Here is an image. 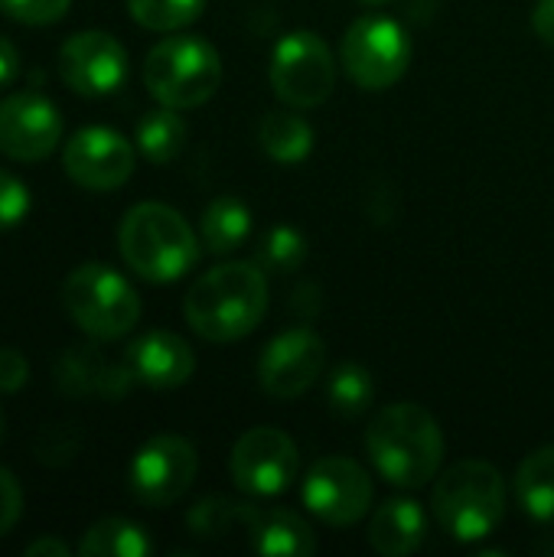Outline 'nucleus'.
<instances>
[{"label": "nucleus", "mask_w": 554, "mask_h": 557, "mask_svg": "<svg viewBox=\"0 0 554 557\" xmlns=\"http://www.w3.org/2000/svg\"><path fill=\"white\" fill-rule=\"evenodd\" d=\"M268 310V277L258 261H225L206 271L186 294L183 313L196 336L235 343L258 330Z\"/></svg>", "instance_id": "nucleus-1"}, {"label": "nucleus", "mask_w": 554, "mask_h": 557, "mask_svg": "<svg viewBox=\"0 0 554 557\" xmlns=\"http://www.w3.org/2000/svg\"><path fill=\"white\" fill-rule=\"evenodd\" d=\"M366 450L376 470L402 490H421L431 483L444 460V434L431 411L411 401H398L382 408L369 431Z\"/></svg>", "instance_id": "nucleus-2"}, {"label": "nucleus", "mask_w": 554, "mask_h": 557, "mask_svg": "<svg viewBox=\"0 0 554 557\" xmlns=\"http://www.w3.org/2000/svg\"><path fill=\"white\" fill-rule=\"evenodd\" d=\"M118 248L124 264L150 284L180 281L199 261L196 232L163 202H140L127 209L118 228Z\"/></svg>", "instance_id": "nucleus-3"}, {"label": "nucleus", "mask_w": 554, "mask_h": 557, "mask_svg": "<svg viewBox=\"0 0 554 557\" xmlns=\"http://www.w3.org/2000/svg\"><path fill=\"white\" fill-rule=\"evenodd\" d=\"M434 516L457 542H480L506 516V483L493 463L460 460L434 486Z\"/></svg>", "instance_id": "nucleus-4"}, {"label": "nucleus", "mask_w": 554, "mask_h": 557, "mask_svg": "<svg viewBox=\"0 0 554 557\" xmlns=\"http://www.w3.org/2000/svg\"><path fill=\"white\" fill-rule=\"evenodd\" d=\"M222 82V59L202 36H167L144 59V85L167 108H199Z\"/></svg>", "instance_id": "nucleus-5"}, {"label": "nucleus", "mask_w": 554, "mask_h": 557, "mask_svg": "<svg viewBox=\"0 0 554 557\" xmlns=\"http://www.w3.org/2000/svg\"><path fill=\"white\" fill-rule=\"evenodd\" d=\"M62 304L75 326L101 343L127 336L140 320L137 290L108 264L75 268L62 284Z\"/></svg>", "instance_id": "nucleus-6"}, {"label": "nucleus", "mask_w": 554, "mask_h": 557, "mask_svg": "<svg viewBox=\"0 0 554 557\" xmlns=\"http://www.w3.org/2000/svg\"><path fill=\"white\" fill-rule=\"evenodd\" d=\"M411 36L395 16H359L343 36V69L366 91L392 88L411 65Z\"/></svg>", "instance_id": "nucleus-7"}, {"label": "nucleus", "mask_w": 554, "mask_h": 557, "mask_svg": "<svg viewBox=\"0 0 554 557\" xmlns=\"http://www.w3.org/2000/svg\"><path fill=\"white\" fill-rule=\"evenodd\" d=\"M271 88L291 108H317L336 88V62L330 46L310 33H287L271 52Z\"/></svg>", "instance_id": "nucleus-8"}, {"label": "nucleus", "mask_w": 554, "mask_h": 557, "mask_svg": "<svg viewBox=\"0 0 554 557\" xmlns=\"http://www.w3.org/2000/svg\"><path fill=\"white\" fill-rule=\"evenodd\" d=\"M199 470L196 447L186 437L160 434L150 437L131 460V493L150 509L173 506L193 486Z\"/></svg>", "instance_id": "nucleus-9"}, {"label": "nucleus", "mask_w": 554, "mask_h": 557, "mask_svg": "<svg viewBox=\"0 0 554 557\" xmlns=\"http://www.w3.org/2000/svg\"><path fill=\"white\" fill-rule=\"evenodd\" d=\"M300 467L297 444L278 428H251L232 450V480L248 496H281L294 486Z\"/></svg>", "instance_id": "nucleus-10"}, {"label": "nucleus", "mask_w": 554, "mask_h": 557, "mask_svg": "<svg viewBox=\"0 0 554 557\" xmlns=\"http://www.w3.org/2000/svg\"><path fill=\"white\" fill-rule=\"evenodd\" d=\"M304 506L327 525H356L372 506V480L356 460L323 457L304 480Z\"/></svg>", "instance_id": "nucleus-11"}, {"label": "nucleus", "mask_w": 554, "mask_h": 557, "mask_svg": "<svg viewBox=\"0 0 554 557\" xmlns=\"http://www.w3.org/2000/svg\"><path fill=\"white\" fill-rule=\"evenodd\" d=\"M327 369V346L313 330H287L258 359V382L274 401H294L317 385Z\"/></svg>", "instance_id": "nucleus-12"}, {"label": "nucleus", "mask_w": 554, "mask_h": 557, "mask_svg": "<svg viewBox=\"0 0 554 557\" xmlns=\"http://www.w3.org/2000/svg\"><path fill=\"white\" fill-rule=\"evenodd\" d=\"M59 75L82 98H101L124 85L127 49L104 29H85L62 42Z\"/></svg>", "instance_id": "nucleus-13"}, {"label": "nucleus", "mask_w": 554, "mask_h": 557, "mask_svg": "<svg viewBox=\"0 0 554 557\" xmlns=\"http://www.w3.org/2000/svg\"><path fill=\"white\" fill-rule=\"evenodd\" d=\"M65 176L88 193H111L134 173V147L111 127H82L62 153Z\"/></svg>", "instance_id": "nucleus-14"}, {"label": "nucleus", "mask_w": 554, "mask_h": 557, "mask_svg": "<svg viewBox=\"0 0 554 557\" xmlns=\"http://www.w3.org/2000/svg\"><path fill=\"white\" fill-rule=\"evenodd\" d=\"M62 140V114L59 108L36 95L16 91L0 101V153L20 163L46 160Z\"/></svg>", "instance_id": "nucleus-15"}, {"label": "nucleus", "mask_w": 554, "mask_h": 557, "mask_svg": "<svg viewBox=\"0 0 554 557\" xmlns=\"http://www.w3.org/2000/svg\"><path fill=\"white\" fill-rule=\"evenodd\" d=\"M124 362L134 382H144L150 388H180L193 379V369H196V356L186 346V339L167 330H150L137 336L127 346Z\"/></svg>", "instance_id": "nucleus-16"}, {"label": "nucleus", "mask_w": 554, "mask_h": 557, "mask_svg": "<svg viewBox=\"0 0 554 557\" xmlns=\"http://www.w3.org/2000/svg\"><path fill=\"white\" fill-rule=\"evenodd\" d=\"M59 385L62 392L75 395V398H104V401H118L127 395L134 375L124 366H111L95 346H75L62 356L59 362Z\"/></svg>", "instance_id": "nucleus-17"}, {"label": "nucleus", "mask_w": 554, "mask_h": 557, "mask_svg": "<svg viewBox=\"0 0 554 557\" xmlns=\"http://www.w3.org/2000/svg\"><path fill=\"white\" fill-rule=\"evenodd\" d=\"M428 539L424 509L415 499H389L369 522V545L382 557L415 555Z\"/></svg>", "instance_id": "nucleus-18"}, {"label": "nucleus", "mask_w": 554, "mask_h": 557, "mask_svg": "<svg viewBox=\"0 0 554 557\" xmlns=\"http://www.w3.org/2000/svg\"><path fill=\"white\" fill-rule=\"evenodd\" d=\"M251 548L268 557H310L317 552V535L307 519L291 509H255Z\"/></svg>", "instance_id": "nucleus-19"}, {"label": "nucleus", "mask_w": 554, "mask_h": 557, "mask_svg": "<svg viewBox=\"0 0 554 557\" xmlns=\"http://www.w3.org/2000/svg\"><path fill=\"white\" fill-rule=\"evenodd\" d=\"M516 499L542 525L554 522V444L529 454L516 470Z\"/></svg>", "instance_id": "nucleus-20"}, {"label": "nucleus", "mask_w": 554, "mask_h": 557, "mask_svg": "<svg viewBox=\"0 0 554 557\" xmlns=\"http://www.w3.org/2000/svg\"><path fill=\"white\" fill-rule=\"evenodd\" d=\"M251 235V212L235 196H219L202 212V245L212 255H232Z\"/></svg>", "instance_id": "nucleus-21"}, {"label": "nucleus", "mask_w": 554, "mask_h": 557, "mask_svg": "<svg viewBox=\"0 0 554 557\" xmlns=\"http://www.w3.org/2000/svg\"><path fill=\"white\" fill-rule=\"evenodd\" d=\"M261 147L278 163H304L313 150V127L294 111H271L258 127Z\"/></svg>", "instance_id": "nucleus-22"}, {"label": "nucleus", "mask_w": 554, "mask_h": 557, "mask_svg": "<svg viewBox=\"0 0 554 557\" xmlns=\"http://www.w3.org/2000/svg\"><path fill=\"white\" fill-rule=\"evenodd\" d=\"M186 137H189V127L186 121L176 114V108H157V111H147L140 121H137V150L163 166L170 160H176L186 147Z\"/></svg>", "instance_id": "nucleus-23"}, {"label": "nucleus", "mask_w": 554, "mask_h": 557, "mask_svg": "<svg viewBox=\"0 0 554 557\" xmlns=\"http://www.w3.org/2000/svg\"><path fill=\"white\" fill-rule=\"evenodd\" d=\"M150 539L140 525L127 522V519H101L95 522L82 545L78 555L82 557H147L150 555Z\"/></svg>", "instance_id": "nucleus-24"}, {"label": "nucleus", "mask_w": 554, "mask_h": 557, "mask_svg": "<svg viewBox=\"0 0 554 557\" xmlns=\"http://www.w3.org/2000/svg\"><path fill=\"white\" fill-rule=\"evenodd\" d=\"M251 519H255V509L245 506V503H232V499H222V496H212V499H202L189 516V529L196 539H225L232 535L235 529L248 532L251 529Z\"/></svg>", "instance_id": "nucleus-25"}, {"label": "nucleus", "mask_w": 554, "mask_h": 557, "mask_svg": "<svg viewBox=\"0 0 554 557\" xmlns=\"http://www.w3.org/2000/svg\"><path fill=\"white\" fill-rule=\"evenodd\" d=\"M372 395H376V385H372L369 369H362L356 362H343L330 372L327 401L336 414H343V418L362 414L372 405Z\"/></svg>", "instance_id": "nucleus-26"}, {"label": "nucleus", "mask_w": 554, "mask_h": 557, "mask_svg": "<svg viewBox=\"0 0 554 557\" xmlns=\"http://www.w3.org/2000/svg\"><path fill=\"white\" fill-rule=\"evenodd\" d=\"M255 261L264 268V274H294L307 261V238L291 225H274L258 242Z\"/></svg>", "instance_id": "nucleus-27"}, {"label": "nucleus", "mask_w": 554, "mask_h": 557, "mask_svg": "<svg viewBox=\"0 0 554 557\" xmlns=\"http://www.w3.org/2000/svg\"><path fill=\"white\" fill-rule=\"evenodd\" d=\"M134 23L153 33H176L196 23L206 10V0H127Z\"/></svg>", "instance_id": "nucleus-28"}, {"label": "nucleus", "mask_w": 554, "mask_h": 557, "mask_svg": "<svg viewBox=\"0 0 554 557\" xmlns=\"http://www.w3.org/2000/svg\"><path fill=\"white\" fill-rule=\"evenodd\" d=\"M72 0H0V13L26 23V26H49L69 13Z\"/></svg>", "instance_id": "nucleus-29"}, {"label": "nucleus", "mask_w": 554, "mask_h": 557, "mask_svg": "<svg viewBox=\"0 0 554 557\" xmlns=\"http://www.w3.org/2000/svg\"><path fill=\"white\" fill-rule=\"evenodd\" d=\"M26 212H29V193H26L23 180L0 170V232L20 225L26 219Z\"/></svg>", "instance_id": "nucleus-30"}, {"label": "nucleus", "mask_w": 554, "mask_h": 557, "mask_svg": "<svg viewBox=\"0 0 554 557\" xmlns=\"http://www.w3.org/2000/svg\"><path fill=\"white\" fill-rule=\"evenodd\" d=\"M20 516H23V490L16 476L7 467H0V539L13 532Z\"/></svg>", "instance_id": "nucleus-31"}, {"label": "nucleus", "mask_w": 554, "mask_h": 557, "mask_svg": "<svg viewBox=\"0 0 554 557\" xmlns=\"http://www.w3.org/2000/svg\"><path fill=\"white\" fill-rule=\"evenodd\" d=\"M26 379H29L26 356L16 352V349H10V346H3L0 349V392L3 395H13V392H20L26 385Z\"/></svg>", "instance_id": "nucleus-32"}, {"label": "nucleus", "mask_w": 554, "mask_h": 557, "mask_svg": "<svg viewBox=\"0 0 554 557\" xmlns=\"http://www.w3.org/2000/svg\"><path fill=\"white\" fill-rule=\"evenodd\" d=\"M532 26L539 33L542 42L554 46V0H539L532 10Z\"/></svg>", "instance_id": "nucleus-33"}, {"label": "nucleus", "mask_w": 554, "mask_h": 557, "mask_svg": "<svg viewBox=\"0 0 554 557\" xmlns=\"http://www.w3.org/2000/svg\"><path fill=\"white\" fill-rule=\"evenodd\" d=\"M16 72H20V52L7 36H0V88L10 85L16 78Z\"/></svg>", "instance_id": "nucleus-34"}, {"label": "nucleus", "mask_w": 554, "mask_h": 557, "mask_svg": "<svg viewBox=\"0 0 554 557\" xmlns=\"http://www.w3.org/2000/svg\"><path fill=\"white\" fill-rule=\"evenodd\" d=\"M39 555L69 557V545H65V542H59V539H39V542L26 545V557H39Z\"/></svg>", "instance_id": "nucleus-35"}, {"label": "nucleus", "mask_w": 554, "mask_h": 557, "mask_svg": "<svg viewBox=\"0 0 554 557\" xmlns=\"http://www.w3.org/2000/svg\"><path fill=\"white\" fill-rule=\"evenodd\" d=\"M3 437H7V418H3V411H0V444H3Z\"/></svg>", "instance_id": "nucleus-36"}, {"label": "nucleus", "mask_w": 554, "mask_h": 557, "mask_svg": "<svg viewBox=\"0 0 554 557\" xmlns=\"http://www.w3.org/2000/svg\"><path fill=\"white\" fill-rule=\"evenodd\" d=\"M359 3H389V0H359Z\"/></svg>", "instance_id": "nucleus-37"}]
</instances>
